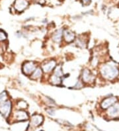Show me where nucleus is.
<instances>
[{
    "mask_svg": "<svg viewBox=\"0 0 119 131\" xmlns=\"http://www.w3.org/2000/svg\"><path fill=\"white\" fill-rule=\"evenodd\" d=\"M11 109V103L10 101H5L0 103V113L3 117H7L10 114Z\"/></svg>",
    "mask_w": 119,
    "mask_h": 131,
    "instance_id": "20e7f679",
    "label": "nucleus"
},
{
    "mask_svg": "<svg viewBox=\"0 0 119 131\" xmlns=\"http://www.w3.org/2000/svg\"><path fill=\"white\" fill-rule=\"evenodd\" d=\"M81 81L85 83H92L95 81V76L89 69L85 68L82 71Z\"/></svg>",
    "mask_w": 119,
    "mask_h": 131,
    "instance_id": "f03ea898",
    "label": "nucleus"
},
{
    "mask_svg": "<svg viewBox=\"0 0 119 131\" xmlns=\"http://www.w3.org/2000/svg\"><path fill=\"white\" fill-rule=\"evenodd\" d=\"M63 35V30L60 29L56 31L52 36V40L56 42H60L62 41V38Z\"/></svg>",
    "mask_w": 119,
    "mask_h": 131,
    "instance_id": "f8f14e48",
    "label": "nucleus"
},
{
    "mask_svg": "<svg viewBox=\"0 0 119 131\" xmlns=\"http://www.w3.org/2000/svg\"><path fill=\"white\" fill-rule=\"evenodd\" d=\"M82 3L84 5H87L90 4L91 0H82Z\"/></svg>",
    "mask_w": 119,
    "mask_h": 131,
    "instance_id": "412c9836",
    "label": "nucleus"
},
{
    "mask_svg": "<svg viewBox=\"0 0 119 131\" xmlns=\"http://www.w3.org/2000/svg\"><path fill=\"white\" fill-rule=\"evenodd\" d=\"M62 78H62V77L58 76V75L52 74V75L50 76V82H51V83H52V84L58 85L61 84V83H62Z\"/></svg>",
    "mask_w": 119,
    "mask_h": 131,
    "instance_id": "2eb2a0df",
    "label": "nucleus"
},
{
    "mask_svg": "<svg viewBox=\"0 0 119 131\" xmlns=\"http://www.w3.org/2000/svg\"><path fill=\"white\" fill-rule=\"evenodd\" d=\"M28 6V2L26 0H16L15 3V8L18 11H23Z\"/></svg>",
    "mask_w": 119,
    "mask_h": 131,
    "instance_id": "1a4fd4ad",
    "label": "nucleus"
},
{
    "mask_svg": "<svg viewBox=\"0 0 119 131\" xmlns=\"http://www.w3.org/2000/svg\"><path fill=\"white\" fill-rule=\"evenodd\" d=\"M7 99V93L5 91H3V93L0 94V103L5 102Z\"/></svg>",
    "mask_w": 119,
    "mask_h": 131,
    "instance_id": "f3484780",
    "label": "nucleus"
},
{
    "mask_svg": "<svg viewBox=\"0 0 119 131\" xmlns=\"http://www.w3.org/2000/svg\"><path fill=\"white\" fill-rule=\"evenodd\" d=\"M47 113L48 115H51V116H54L55 115V111L53 109H50L47 110Z\"/></svg>",
    "mask_w": 119,
    "mask_h": 131,
    "instance_id": "aec40b11",
    "label": "nucleus"
},
{
    "mask_svg": "<svg viewBox=\"0 0 119 131\" xmlns=\"http://www.w3.org/2000/svg\"><path fill=\"white\" fill-rule=\"evenodd\" d=\"M42 74L43 71L41 68L38 67L36 68V70L34 71L33 73L30 76H31V78L33 80H38V79L40 78L42 76Z\"/></svg>",
    "mask_w": 119,
    "mask_h": 131,
    "instance_id": "4468645a",
    "label": "nucleus"
},
{
    "mask_svg": "<svg viewBox=\"0 0 119 131\" xmlns=\"http://www.w3.org/2000/svg\"><path fill=\"white\" fill-rule=\"evenodd\" d=\"M63 39L66 42L70 43L75 40V35L70 30H63Z\"/></svg>",
    "mask_w": 119,
    "mask_h": 131,
    "instance_id": "6e6552de",
    "label": "nucleus"
},
{
    "mask_svg": "<svg viewBox=\"0 0 119 131\" xmlns=\"http://www.w3.org/2000/svg\"><path fill=\"white\" fill-rule=\"evenodd\" d=\"M75 44L79 48H84L87 47V40L83 36H79L75 39Z\"/></svg>",
    "mask_w": 119,
    "mask_h": 131,
    "instance_id": "ddd939ff",
    "label": "nucleus"
},
{
    "mask_svg": "<svg viewBox=\"0 0 119 131\" xmlns=\"http://www.w3.org/2000/svg\"><path fill=\"white\" fill-rule=\"evenodd\" d=\"M15 117V119H17V121H20L27 120L29 118L28 114L23 111H19L17 112H16Z\"/></svg>",
    "mask_w": 119,
    "mask_h": 131,
    "instance_id": "9b49d317",
    "label": "nucleus"
},
{
    "mask_svg": "<svg viewBox=\"0 0 119 131\" xmlns=\"http://www.w3.org/2000/svg\"><path fill=\"white\" fill-rule=\"evenodd\" d=\"M37 68V65L34 62L29 61L24 64L23 66V71L27 75H30L33 74L34 71Z\"/></svg>",
    "mask_w": 119,
    "mask_h": 131,
    "instance_id": "0eeeda50",
    "label": "nucleus"
},
{
    "mask_svg": "<svg viewBox=\"0 0 119 131\" xmlns=\"http://www.w3.org/2000/svg\"><path fill=\"white\" fill-rule=\"evenodd\" d=\"M53 74L58 76L62 77L63 78V70H62V68L61 66H58L55 68V69L53 71Z\"/></svg>",
    "mask_w": 119,
    "mask_h": 131,
    "instance_id": "dca6fc26",
    "label": "nucleus"
},
{
    "mask_svg": "<svg viewBox=\"0 0 119 131\" xmlns=\"http://www.w3.org/2000/svg\"><path fill=\"white\" fill-rule=\"evenodd\" d=\"M82 86H83V82L82 81L79 80V81L77 82V83H75V85L74 86H73V88H75V89H79V88H82Z\"/></svg>",
    "mask_w": 119,
    "mask_h": 131,
    "instance_id": "a211bd4d",
    "label": "nucleus"
},
{
    "mask_svg": "<svg viewBox=\"0 0 119 131\" xmlns=\"http://www.w3.org/2000/svg\"><path fill=\"white\" fill-rule=\"evenodd\" d=\"M106 115L110 118H116L119 117V102H116L107 109Z\"/></svg>",
    "mask_w": 119,
    "mask_h": 131,
    "instance_id": "423d86ee",
    "label": "nucleus"
},
{
    "mask_svg": "<svg viewBox=\"0 0 119 131\" xmlns=\"http://www.w3.org/2000/svg\"><path fill=\"white\" fill-rule=\"evenodd\" d=\"M56 67V62L54 60H51L45 62V64H43L41 68L44 73L49 74L54 71Z\"/></svg>",
    "mask_w": 119,
    "mask_h": 131,
    "instance_id": "39448f33",
    "label": "nucleus"
},
{
    "mask_svg": "<svg viewBox=\"0 0 119 131\" xmlns=\"http://www.w3.org/2000/svg\"><path fill=\"white\" fill-rule=\"evenodd\" d=\"M100 74L103 78L107 80H114L119 75V69L113 63H106L101 66Z\"/></svg>",
    "mask_w": 119,
    "mask_h": 131,
    "instance_id": "f257e3e1",
    "label": "nucleus"
},
{
    "mask_svg": "<svg viewBox=\"0 0 119 131\" xmlns=\"http://www.w3.org/2000/svg\"><path fill=\"white\" fill-rule=\"evenodd\" d=\"M43 117L40 115H35L31 118V125L33 126H38L42 123Z\"/></svg>",
    "mask_w": 119,
    "mask_h": 131,
    "instance_id": "9d476101",
    "label": "nucleus"
},
{
    "mask_svg": "<svg viewBox=\"0 0 119 131\" xmlns=\"http://www.w3.org/2000/svg\"><path fill=\"white\" fill-rule=\"evenodd\" d=\"M6 38H7V36L6 35H5V32H4V31L0 30V41L5 40Z\"/></svg>",
    "mask_w": 119,
    "mask_h": 131,
    "instance_id": "6ab92c4d",
    "label": "nucleus"
},
{
    "mask_svg": "<svg viewBox=\"0 0 119 131\" xmlns=\"http://www.w3.org/2000/svg\"><path fill=\"white\" fill-rule=\"evenodd\" d=\"M118 101V99L116 97L111 96V97H108L105 98L101 101L100 104V107L103 110H107V109L111 107V106L113 105L115 103Z\"/></svg>",
    "mask_w": 119,
    "mask_h": 131,
    "instance_id": "7ed1b4c3",
    "label": "nucleus"
}]
</instances>
